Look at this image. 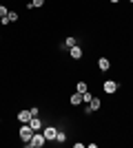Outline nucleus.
I'll use <instances>...</instances> for the list:
<instances>
[{
	"mask_svg": "<svg viewBox=\"0 0 133 148\" xmlns=\"http://www.w3.org/2000/svg\"><path fill=\"white\" fill-rule=\"evenodd\" d=\"M109 2H113V5H115V2H120V0H109Z\"/></svg>",
	"mask_w": 133,
	"mask_h": 148,
	"instance_id": "a211bd4d",
	"label": "nucleus"
},
{
	"mask_svg": "<svg viewBox=\"0 0 133 148\" xmlns=\"http://www.w3.org/2000/svg\"><path fill=\"white\" fill-rule=\"evenodd\" d=\"M69 56L73 58V60H80V58L84 56V53H82V47H78V44H76V47H71V49H69Z\"/></svg>",
	"mask_w": 133,
	"mask_h": 148,
	"instance_id": "39448f33",
	"label": "nucleus"
},
{
	"mask_svg": "<svg viewBox=\"0 0 133 148\" xmlns=\"http://www.w3.org/2000/svg\"><path fill=\"white\" fill-rule=\"evenodd\" d=\"M29 119H31V111H20V113H18V122L27 124Z\"/></svg>",
	"mask_w": 133,
	"mask_h": 148,
	"instance_id": "9d476101",
	"label": "nucleus"
},
{
	"mask_svg": "<svg viewBox=\"0 0 133 148\" xmlns=\"http://www.w3.org/2000/svg\"><path fill=\"white\" fill-rule=\"evenodd\" d=\"M89 106H91L93 111H100V108H102V102H100V97H93L91 102H89Z\"/></svg>",
	"mask_w": 133,
	"mask_h": 148,
	"instance_id": "9b49d317",
	"label": "nucleus"
},
{
	"mask_svg": "<svg viewBox=\"0 0 133 148\" xmlns=\"http://www.w3.org/2000/svg\"><path fill=\"white\" fill-rule=\"evenodd\" d=\"M29 111H31V117H38V106H31V108H29Z\"/></svg>",
	"mask_w": 133,
	"mask_h": 148,
	"instance_id": "f3484780",
	"label": "nucleus"
},
{
	"mask_svg": "<svg viewBox=\"0 0 133 148\" xmlns=\"http://www.w3.org/2000/svg\"><path fill=\"white\" fill-rule=\"evenodd\" d=\"M18 135H20V139H22V142H29V139H31V135H33V128L29 126V124H25V126H20Z\"/></svg>",
	"mask_w": 133,
	"mask_h": 148,
	"instance_id": "f03ea898",
	"label": "nucleus"
},
{
	"mask_svg": "<svg viewBox=\"0 0 133 148\" xmlns=\"http://www.w3.org/2000/svg\"><path fill=\"white\" fill-rule=\"evenodd\" d=\"M76 91H78V93H84V91H89V86H87V82H78V86H76Z\"/></svg>",
	"mask_w": 133,
	"mask_h": 148,
	"instance_id": "ddd939ff",
	"label": "nucleus"
},
{
	"mask_svg": "<svg viewBox=\"0 0 133 148\" xmlns=\"http://www.w3.org/2000/svg\"><path fill=\"white\" fill-rule=\"evenodd\" d=\"M69 102H71L73 106H80V104H82V93H78V91H76V93L69 97Z\"/></svg>",
	"mask_w": 133,
	"mask_h": 148,
	"instance_id": "1a4fd4ad",
	"label": "nucleus"
},
{
	"mask_svg": "<svg viewBox=\"0 0 133 148\" xmlns=\"http://www.w3.org/2000/svg\"><path fill=\"white\" fill-rule=\"evenodd\" d=\"M27 124H29V126H31L33 130H42V122H40V117H31Z\"/></svg>",
	"mask_w": 133,
	"mask_h": 148,
	"instance_id": "6e6552de",
	"label": "nucleus"
},
{
	"mask_svg": "<svg viewBox=\"0 0 133 148\" xmlns=\"http://www.w3.org/2000/svg\"><path fill=\"white\" fill-rule=\"evenodd\" d=\"M44 5V0H31V2H29V9H31V7H36V9H40V7Z\"/></svg>",
	"mask_w": 133,
	"mask_h": 148,
	"instance_id": "2eb2a0df",
	"label": "nucleus"
},
{
	"mask_svg": "<svg viewBox=\"0 0 133 148\" xmlns=\"http://www.w3.org/2000/svg\"><path fill=\"white\" fill-rule=\"evenodd\" d=\"M102 88H104V93H109V95H111V93H115L118 88H120V84H118L115 80H107L104 84H102Z\"/></svg>",
	"mask_w": 133,
	"mask_h": 148,
	"instance_id": "20e7f679",
	"label": "nucleus"
},
{
	"mask_svg": "<svg viewBox=\"0 0 133 148\" xmlns=\"http://www.w3.org/2000/svg\"><path fill=\"white\" fill-rule=\"evenodd\" d=\"M76 44H78L76 38H73V36H67V40L60 44V49H71V47H76Z\"/></svg>",
	"mask_w": 133,
	"mask_h": 148,
	"instance_id": "0eeeda50",
	"label": "nucleus"
},
{
	"mask_svg": "<svg viewBox=\"0 0 133 148\" xmlns=\"http://www.w3.org/2000/svg\"><path fill=\"white\" fill-rule=\"evenodd\" d=\"M56 133H58V128H56V126H51V124L42 128V135H44L47 142H53V139H56Z\"/></svg>",
	"mask_w": 133,
	"mask_h": 148,
	"instance_id": "7ed1b4c3",
	"label": "nucleus"
},
{
	"mask_svg": "<svg viewBox=\"0 0 133 148\" xmlns=\"http://www.w3.org/2000/svg\"><path fill=\"white\" fill-rule=\"evenodd\" d=\"M44 144H47V139H44L42 133H38V130H33V135L29 142H25V146H31V148H42Z\"/></svg>",
	"mask_w": 133,
	"mask_h": 148,
	"instance_id": "f257e3e1",
	"label": "nucleus"
},
{
	"mask_svg": "<svg viewBox=\"0 0 133 148\" xmlns=\"http://www.w3.org/2000/svg\"><path fill=\"white\" fill-rule=\"evenodd\" d=\"M129 2H133V0H129Z\"/></svg>",
	"mask_w": 133,
	"mask_h": 148,
	"instance_id": "6ab92c4d",
	"label": "nucleus"
},
{
	"mask_svg": "<svg viewBox=\"0 0 133 148\" xmlns=\"http://www.w3.org/2000/svg\"><path fill=\"white\" fill-rule=\"evenodd\" d=\"M56 142L58 144H64V142H67V133H64V130H58V133H56Z\"/></svg>",
	"mask_w": 133,
	"mask_h": 148,
	"instance_id": "f8f14e48",
	"label": "nucleus"
},
{
	"mask_svg": "<svg viewBox=\"0 0 133 148\" xmlns=\"http://www.w3.org/2000/svg\"><path fill=\"white\" fill-rule=\"evenodd\" d=\"M7 13H9V9H7V7H2V5H0V18H7Z\"/></svg>",
	"mask_w": 133,
	"mask_h": 148,
	"instance_id": "dca6fc26",
	"label": "nucleus"
},
{
	"mask_svg": "<svg viewBox=\"0 0 133 148\" xmlns=\"http://www.w3.org/2000/svg\"><path fill=\"white\" fill-rule=\"evenodd\" d=\"M91 99H93V95H91L89 91H84V93H82V104H89Z\"/></svg>",
	"mask_w": 133,
	"mask_h": 148,
	"instance_id": "4468645a",
	"label": "nucleus"
},
{
	"mask_svg": "<svg viewBox=\"0 0 133 148\" xmlns=\"http://www.w3.org/2000/svg\"><path fill=\"white\" fill-rule=\"evenodd\" d=\"M98 69H100L102 73L109 71V69H111V60H109V58H100V60H98Z\"/></svg>",
	"mask_w": 133,
	"mask_h": 148,
	"instance_id": "423d86ee",
	"label": "nucleus"
}]
</instances>
